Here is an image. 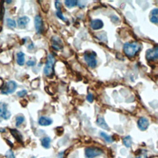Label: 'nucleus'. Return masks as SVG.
<instances>
[{
    "label": "nucleus",
    "instance_id": "f257e3e1",
    "mask_svg": "<svg viewBox=\"0 0 158 158\" xmlns=\"http://www.w3.org/2000/svg\"><path fill=\"white\" fill-rule=\"evenodd\" d=\"M140 48H141V45L138 42L126 43L124 46V51L127 56L133 57L140 51Z\"/></svg>",
    "mask_w": 158,
    "mask_h": 158
},
{
    "label": "nucleus",
    "instance_id": "f03ea898",
    "mask_svg": "<svg viewBox=\"0 0 158 158\" xmlns=\"http://www.w3.org/2000/svg\"><path fill=\"white\" fill-rule=\"evenodd\" d=\"M55 63V58L51 54H49L47 58V62L44 68V74L46 76H50L53 72V68Z\"/></svg>",
    "mask_w": 158,
    "mask_h": 158
},
{
    "label": "nucleus",
    "instance_id": "7ed1b4c3",
    "mask_svg": "<svg viewBox=\"0 0 158 158\" xmlns=\"http://www.w3.org/2000/svg\"><path fill=\"white\" fill-rule=\"evenodd\" d=\"M84 60L89 67L95 68L96 66L97 61L96 60V55L94 53H92V52L85 53L84 55Z\"/></svg>",
    "mask_w": 158,
    "mask_h": 158
},
{
    "label": "nucleus",
    "instance_id": "20e7f679",
    "mask_svg": "<svg viewBox=\"0 0 158 158\" xmlns=\"http://www.w3.org/2000/svg\"><path fill=\"white\" fill-rule=\"evenodd\" d=\"M17 88V84L14 81H9L6 83L5 86L1 90V93L4 95H8L9 93H13L15 91Z\"/></svg>",
    "mask_w": 158,
    "mask_h": 158
},
{
    "label": "nucleus",
    "instance_id": "39448f33",
    "mask_svg": "<svg viewBox=\"0 0 158 158\" xmlns=\"http://www.w3.org/2000/svg\"><path fill=\"white\" fill-rule=\"evenodd\" d=\"M103 153L101 149L98 148H88L85 149V156L87 158H93Z\"/></svg>",
    "mask_w": 158,
    "mask_h": 158
},
{
    "label": "nucleus",
    "instance_id": "423d86ee",
    "mask_svg": "<svg viewBox=\"0 0 158 158\" xmlns=\"http://www.w3.org/2000/svg\"><path fill=\"white\" fill-rule=\"evenodd\" d=\"M0 116L5 120L9 119L11 113L8 110V105L4 103H0Z\"/></svg>",
    "mask_w": 158,
    "mask_h": 158
},
{
    "label": "nucleus",
    "instance_id": "0eeeda50",
    "mask_svg": "<svg viewBox=\"0 0 158 158\" xmlns=\"http://www.w3.org/2000/svg\"><path fill=\"white\" fill-rule=\"evenodd\" d=\"M146 57L148 60H155L158 59V47H154L146 51Z\"/></svg>",
    "mask_w": 158,
    "mask_h": 158
},
{
    "label": "nucleus",
    "instance_id": "6e6552de",
    "mask_svg": "<svg viewBox=\"0 0 158 158\" xmlns=\"http://www.w3.org/2000/svg\"><path fill=\"white\" fill-rule=\"evenodd\" d=\"M35 27L36 31L38 33H41L43 29V22L42 17L37 15L35 17Z\"/></svg>",
    "mask_w": 158,
    "mask_h": 158
},
{
    "label": "nucleus",
    "instance_id": "1a4fd4ad",
    "mask_svg": "<svg viewBox=\"0 0 158 158\" xmlns=\"http://www.w3.org/2000/svg\"><path fill=\"white\" fill-rule=\"evenodd\" d=\"M51 43L52 48H55L56 50L60 51L62 48V41L60 38L57 37H53L51 39Z\"/></svg>",
    "mask_w": 158,
    "mask_h": 158
},
{
    "label": "nucleus",
    "instance_id": "9d476101",
    "mask_svg": "<svg viewBox=\"0 0 158 158\" xmlns=\"http://www.w3.org/2000/svg\"><path fill=\"white\" fill-rule=\"evenodd\" d=\"M149 126V121L148 120L145 118H141L138 121V127L140 130L142 131H145L147 129Z\"/></svg>",
    "mask_w": 158,
    "mask_h": 158
},
{
    "label": "nucleus",
    "instance_id": "9b49d317",
    "mask_svg": "<svg viewBox=\"0 0 158 158\" xmlns=\"http://www.w3.org/2000/svg\"><path fill=\"white\" fill-rule=\"evenodd\" d=\"M104 24L103 22L101 20L99 19H95L91 21V27L93 30H99L103 28Z\"/></svg>",
    "mask_w": 158,
    "mask_h": 158
},
{
    "label": "nucleus",
    "instance_id": "f8f14e48",
    "mask_svg": "<svg viewBox=\"0 0 158 158\" xmlns=\"http://www.w3.org/2000/svg\"><path fill=\"white\" fill-rule=\"evenodd\" d=\"M29 21H30V19H29L28 17L24 16L20 17L18 21H17V23H18V26L20 28H24L27 26Z\"/></svg>",
    "mask_w": 158,
    "mask_h": 158
},
{
    "label": "nucleus",
    "instance_id": "ddd939ff",
    "mask_svg": "<svg viewBox=\"0 0 158 158\" xmlns=\"http://www.w3.org/2000/svg\"><path fill=\"white\" fill-rule=\"evenodd\" d=\"M150 21L154 24H158V9H154L151 11Z\"/></svg>",
    "mask_w": 158,
    "mask_h": 158
},
{
    "label": "nucleus",
    "instance_id": "4468645a",
    "mask_svg": "<svg viewBox=\"0 0 158 158\" xmlns=\"http://www.w3.org/2000/svg\"><path fill=\"white\" fill-rule=\"evenodd\" d=\"M52 120L50 118H46V117H42V118H40L38 121L39 124L42 126L50 125L52 124Z\"/></svg>",
    "mask_w": 158,
    "mask_h": 158
},
{
    "label": "nucleus",
    "instance_id": "2eb2a0df",
    "mask_svg": "<svg viewBox=\"0 0 158 158\" xmlns=\"http://www.w3.org/2000/svg\"><path fill=\"white\" fill-rule=\"evenodd\" d=\"M97 124L99 127H100L101 128H103V129L106 130H109V127L108 125V124H106V122H105L104 119L103 118H101V117H99V118H98L97 119Z\"/></svg>",
    "mask_w": 158,
    "mask_h": 158
},
{
    "label": "nucleus",
    "instance_id": "dca6fc26",
    "mask_svg": "<svg viewBox=\"0 0 158 158\" xmlns=\"http://www.w3.org/2000/svg\"><path fill=\"white\" fill-rule=\"evenodd\" d=\"M10 132L17 142L19 143H22V136L18 130L16 129H10Z\"/></svg>",
    "mask_w": 158,
    "mask_h": 158
},
{
    "label": "nucleus",
    "instance_id": "f3484780",
    "mask_svg": "<svg viewBox=\"0 0 158 158\" xmlns=\"http://www.w3.org/2000/svg\"><path fill=\"white\" fill-rule=\"evenodd\" d=\"M17 62L19 64V66H23L25 62V57L24 52H19L17 55Z\"/></svg>",
    "mask_w": 158,
    "mask_h": 158
},
{
    "label": "nucleus",
    "instance_id": "a211bd4d",
    "mask_svg": "<svg viewBox=\"0 0 158 158\" xmlns=\"http://www.w3.org/2000/svg\"><path fill=\"white\" fill-rule=\"evenodd\" d=\"M123 143L127 148H130L132 145V139L130 136H127L123 139Z\"/></svg>",
    "mask_w": 158,
    "mask_h": 158
},
{
    "label": "nucleus",
    "instance_id": "6ab92c4d",
    "mask_svg": "<svg viewBox=\"0 0 158 158\" xmlns=\"http://www.w3.org/2000/svg\"><path fill=\"white\" fill-rule=\"evenodd\" d=\"M51 139L49 137H45L42 140V145L45 148H48L50 146Z\"/></svg>",
    "mask_w": 158,
    "mask_h": 158
},
{
    "label": "nucleus",
    "instance_id": "aec40b11",
    "mask_svg": "<svg viewBox=\"0 0 158 158\" xmlns=\"http://www.w3.org/2000/svg\"><path fill=\"white\" fill-rule=\"evenodd\" d=\"M77 1L75 0H67V1H65V4L66 6L69 8H71L77 4Z\"/></svg>",
    "mask_w": 158,
    "mask_h": 158
},
{
    "label": "nucleus",
    "instance_id": "412c9836",
    "mask_svg": "<svg viewBox=\"0 0 158 158\" xmlns=\"http://www.w3.org/2000/svg\"><path fill=\"white\" fill-rule=\"evenodd\" d=\"M100 135H101V136L105 140H106V141L107 142H108V143H112V142H113V138L111 137H110V136H109V135H108L106 134L105 133H104V132H101V133H100Z\"/></svg>",
    "mask_w": 158,
    "mask_h": 158
},
{
    "label": "nucleus",
    "instance_id": "4be33fe9",
    "mask_svg": "<svg viewBox=\"0 0 158 158\" xmlns=\"http://www.w3.org/2000/svg\"><path fill=\"white\" fill-rule=\"evenodd\" d=\"M7 25L10 28H14L16 27V23L15 21L11 19H8L6 21Z\"/></svg>",
    "mask_w": 158,
    "mask_h": 158
},
{
    "label": "nucleus",
    "instance_id": "5701e85b",
    "mask_svg": "<svg viewBox=\"0 0 158 158\" xmlns=\"http://www.w3.org/2000/svg\"><path fill=\"white\" fill-rule=\"evenodd\" d=\"M24 121V118L22 115H19L16 118V126L19 127L20 125H21Z\"/></svg>",
    "mask_w": 158,
    "mask_h": 158
},
{
    "label": "nucleus",
    "instance_id": "b1692460",
    "mask_svg": "<svg viewBox=\"0 0 158 158\" xmlns=\"http://www.w3.org/2000/svg\"><path fill=\"white\" fill-rule=\"evenodd\" d=\"M6 158H15L13 152L11 150L7 151V153H6Z\"/></svg>",
    "mask_w": 158,
    "mask_h": 158
},
{
    "label": "nucleus",
    "instance_id": "393cba45",
    "mask_svg": "<svg viewBox=\"0 0 158 158\" xmlns=\"http://www.w3.org/2000/svg\"><path fill=\"white\" fill-rule=\"evenodd\" d=\"M39 84H40V81L38 79H35V80H34L32 82V87L33 88L35 86V89H37V88L39 86Z\"/></svg>",
    "mask_w": 158,
    "mask_h": 158
},
{
    "label": "nucleus",
    "instance_id": "a878e982",
    "mask_svg": "<svg viewBox=\"0 0 158 158\" xmlns=\"http://www.w3.org/2000/svg\"><path fill=\"white\" fill-rule=\"evenodd\" d=\"M27 94V91L26 90H23L17 93V95H18L19 97H24Z\"/></svg>",
    "mask_w": 158,
    "mask_h": 158
},
{
    "label": "nucleus",
    "instance_id": "bb28decb",
    "mask_svg": "<svg viewBox=\"0 0 158 158\" xmlns=\"http://www.w3.org/2000/svg\"><path fill=\"white\" fill-rule=\"evenodd\" d=\"M56 16L59 17V18L62 21H65V18H64V17L62 15V12L61 11V10H59V11H57V12H56Z\"/></svg>",
    "mask_w": 158,
    "mask_h": 158
},
{
    "label": "nucleus",
    "instance_id": "cd10ccee",
    "mask_svg": "<svg viewBox=\"0 0 158 158\" xmlns=\"http://www.w3.org/2000/svg\"><path fill=\"white\" fill-rule=\"evenodd\" d=\"M87 100L89 101L90 103H92L93 101V96L92 94H91V93H89V95H88L87 96Z\"/></svg>",
    "mask_w": 158,
    "mask_h": 158
},
{
    "label": "nucleus",
    "instance_id": "c85d7f7f",
    "mask_svg": "<svg viewBox=\"0 0 158 158\" xmlns=\"http://www.w3.org/2000/svg\"><path fill=\"white\" fill-rule=\"evenodd\" d=\"M55 5H56V8L57 11L61 10V3L59 1H56Z\"/></svg>",
    "mask_w": 158,
    "mask_h": 158
},
{
    "label": "nucleus",
    "instance_id": "c756f323",
    "mask_svg": "<svg viewBox=\"0 0 158 158\" xmlns=\"http://www.w3.org/2000/svg\"><path fill=\"white\" fill-rule=\"evenodd\" d=\"M27 64L28 66H35V62L32 61H28L27 62Z\"/></svg>",
    "mask_w": 158,
    "mask_h": 158
},
{
    "label": "nucleus",
    "instance_id": "7c9ffc66",
    "mask_svg": "<svg viewBox=\"0 0 158 158\" xmlns=\"http://www.w3.org/2000/svg\"><path fill=\"white\" fill-rule=\"evenodd\" d=\"M136 158H146V155L145 154H142L137 156Z\"/></svg>",
    "mask_w": 158,
    "mask_h": 158
},
{
    "label": "nucleus",
    "instance_id": "2f4dec72",
    "mask_svg": "<svg viewBox=\"0 0 158 158\" xmlns=\"http://www.w3.org/2000/svg\"><path fill=\"white\" fill-rule=\"evenodd\" d=\"M11 2H12L11 1H6L7 3H11Z\"/></svg>",
    "mask_w": 158,
    "mask_h": 158
}]
</instances>
